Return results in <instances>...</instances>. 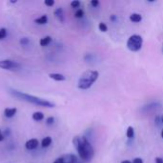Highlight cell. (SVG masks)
Instances as JSON below:
<instances>
[{"mask_svg":"<svg viewBox=\"0 0 163 163\" xmlns=\"http://www.w3.org/2000/svg\"><path fill=\"white\" fill-rule=\"evenodd\" d=\"M17 1H16V0H12V1H11V3H16Z\"/></svg>","mask_w":163,"mask_h":163,"instance_id":"cell-29","label":"cell"},{"mask_svg":"<svg viewBox=\"0 0 163 163\" xmlns=\"http://www.w3.org/2000/svg\"><path fill=\"white\" fill-rule=\"evenodd\" d=\"M162 52H163V49H162Z\"/></svg>","mask_w":163,"mask_h":163,"instance_id":"cell-32","label":"cell"},{"mask_svg":"<svg viewBox=\"0 0 163 163\" xmlns=\"http://www.w3.org/2000/svg\"><path fill=\"white\" fill-rule=\"evenodd\" d=\"M29 43H30V40H29V38H27V37H23V38L20 39V44H21L22 46H27Z\"/></svg>","mask_w":163,"mask_h":163,"instance_id":"cell-20","label":"cell"},{"mask_svg":"<svg viewBox=\"0 0 163 163\" xmlns=\"http://www.w3.org/2000/svg\"><path fill=\"white\" fill-rule=\"evenodd\" d=\"M38 144H39V142H38L37 139H36V138H32V139H30V140H28L26 142L25 147H26L27 150H34V149L37 148Z\"/></svg>","mask_w":163,"mask_h":163,"instance_id":"cell-7","label":"cell"},{"mask_svg":"<svg viewBox=\"0 0 163 163\" xmlns=\"http://www.w3.org/2000/svg\"><path fill=\"white\" fill-rule=\"evenodd\" d=\"M16 112H17L16 108H6L4 110V116L7 118H12L15 116Z\"/></svg>","mask_w":163,"mask_h":163,"instance_id":"cell-8","label":"cell"},{"mask_svg":"<svg viewBox=\"0 0 163 163\" xmlns=\"http://www.w3.org/2000/svg\"><path fill=\"white\" fill-rule=\"evenodd\" d=\"M52 163H83L82 161H80L77 156L72 155V154H66L63 155L61 156H59L58 158H57Z\"/></svg>","mask_w":163,"mask_h":163,"instance_id":"cell-6","label":"cell"},{"mask_svg":"<svg viewBox=\"0 0 163 163\" xmlns=\"http://www.w3.org/2000/svg\"><path fill=\"white\" fill-rule=\"evenodd\" d=\"M143 44V38L138 34L131 35L127 41V48L132 52H137L141 49Z\"/></svg>","mask_w":163,"mask_h":163,"instance_id":"cell-4","label":"cell"},{"mask_svg":"<svg viewBox=\"0 0 163 163\" xmlns=\"http://www.w3.org/2000/svg\"><path fill=\"white\" fill-rule=\"evenodd\" d=\"M161 137H162V138H163V130H162V131H161Z\"/></svg>","mask_w":163,"mask_h":163,"instance_id":"cell-30","label":"cell"},{"mask_svg":"<svg viewBox=\"0 0 163 163\" xmlns=\"http://www.w3.org/2000/svg\"><path fill=\"white\" fill-rule=\"evenodd\" d=\"M0 68L7 71H18L21 69V65L16 61L4 59V60H0Z\"/></svg>","mask_w":163,"mask_h":163,"instance_id":"cell-5","label":"cell"},{"mask_svg":"<svg viewBox=\"0 0 163 163\" xmlns=\"http://www.w3.org/2000/svg\"><path fill=\"white\" fill-rule=\"evenodd\" d=\"M161 122H162V123H163V116H161Z\"/></svg>","mask_w":163,"mask_h":163,"instance_id":"cell-31","label":"cell"},{"mask_svg":"<svg viewBox=\"0 0 163 163\" xmlns=\"http://www.w3.org/2000/svg\"><path fill=\"white\" fill-rule=\"evenodd\" d=\"M44 4L46 6H48V7H52L54 5V1H53V0H45Z\"/></svg>","mask_w":163,"mask_h":163,"instance_id":"cell-22","label":"cell"},{"mask_svg":"<svg viewBox=\"0 0 163 163\" xmlns=\"http://www.w3.org/2000/svg\"><path fill=\"white\" fill-rule=\"evenodd\" d=\"M51 42H52V37L48 35V36H45V37H43V38L40 39L39 44H40V46H42V47H46V46H48Z\"/></svg>","mask_w":163,"mask_h":163,"instance_id":"cell-13","label":"cell"},{"mask_svg":"<svg viewBox=\"0 0 163 163\" xmlns=\"http://www.w3.org/2000/svg\"><path fill=\"white\" fill-rule=\"evenodd\" d=\"M99 72L95 70H88L84 72L78 79L77 87L81 90H88L97 80Z\"/></svg>","mask_w":163,"mask_h":163,"instance_id":"cell-3","label":"cell"},{"mask_svg":"<svg viewBox=\"0 0 163 163\" xmlns=\"http://www.w3.org/2000/svg\"><path fill=\"white\" fill-rule=\"evenodd\" d=\"M121 163H132L131 161H129V160H123Z\"/></svg>","mask_w":163,"mask_h":163,"instance_id":"cell-28","label":"cell"},{"mask_svg":"<svg viewBox=\"0 0 163 163\" xmlns=\"http://www.w3.org/2000/svg\"><path fill=\"white\" fill-rule=\"evenodd\" d=\"M32 119L34 121H41L44 119V115L41 112H35L32 114Z\"/></svg>","mask_w":163,"mask_h":163,"instance_id":"cell-15","label":"cell"},{"mask_svg":"<svg viewBox=\"0 0 163 163\" xmlns=\"http://www.w3.org/2000/svg\"><path fill=\"white\" fill-rule=\"evenodd\" d=\"M71 6H72V8H75V9L76 8H78L80 6V2L77 1V0H75V1H72Z\"/></svg>","mask_w":163,"mask_h":163,"instance_id":"cell-21","label":"cell"},{"mask_svg":"<svg viewBox=\"0 0 163 163\" xmlns=\"http://www.w3.org/2000/svg\"><path fill=\"white\" fill-rule=\"evenodd\" d=\"M83 15H84V12H83V10H81V9L77 10V11L76 12V13H75V16H76L77 18H81V17H83Z\"/></svg>","mask_w":163,"mask_h":163,"instance_id":"cell-19","label":"cell"},{"mask_svg":"<svg viewBox=\"0 0 163 163\" xmlns=\"http://www.w3.org/2000/svg\"><path fill=\"white\" fill-rule=\"evenodd\" d=\"M52 137L51 136H46V137H44L43 139H42V141H41V146L43 147V148H47V147H49L50 145L52 144Z\"/></svg>","mask_w":163,"mask_h":163,"instance_id":"cell-14","label":"cell"},{"mask_svg":"<svg viewBox=\"0 0 163 163\" xmlns=\"http://www.w3.org/2000/svg\"><path fill=\"white\" fill-rule=\"evenodd\" d=\"M4 140V136L1 134V130H0V141H3Z\"/></svg>","mask_w":163,"mask_h":163,"instance_id":"cell-27","label":"cell"},{"mask_svg":"<svg viewBox=\"0 0 163 163\" xmlns=\"http://www.w3.org/2000/svg\"><path fill=\"white\" fill-rule=\"evenodd\" d=\"M7 36V29L6 28H1L0 29V40L4 39Z\"/></svg>","mask_w":163,"mask_h":163,"instance_id":"cell-17","label":"cell"},{"mask_svg":"<svg viewBox=\"0 0 163 163\" xmlns=\"http://www.w3.org/2000/svg\"><path fill=\"white\" fill-rule=\"evenodd\" d=\"M126 136L127 137H129V138H134L135 136V130L132 126H129L128 127V129H127V132H126Z\"/></svg>","mask_w":163,"mask_h":163,"instance_id":"cell-16","label":"cell"},{"mask_svg":"<svg viewBox=\"0 0 163 163\" xmlns=\"http://www.w3.org/2000/svg\"><path fill=\"white\" fill-rule=\"evenodd\" d=\"M9 93L12 96H14V97H16L18 99L26 101V102H29V103H32V104H34V105H37V106H40V107L53 108L54 106H56V105H54V103L50 102V101H48L46 99H43V98L37 97V96H32V95H28L26 93L19 92V91H17V90L11 89Z\"/></svg>","mask_w":163,"mask_h":163,"instance_id":"cell-2","label":"cell"},{"mask_svg":"<svg viewBox=\"0 0 163 163\" xmlns=\"http://www.w3.org/2000/svg\"><path fill=\"white\" fill-rule=\"evenodd\" d=\"M34 22L36 24H38V25H45L47 22H48V16L45 14V15H42L38 18H36V19L34 20Z\"/></svg>","mask_w":163,"mask_h":163,"instance_id":"cell-12","label":"cell"},{"mask_svg":"<svg viewBox=\"0 0 163 163\" xmlns=\"http://www.w3.org/2000/svg\"><path fill=\"white\" fill-rule=\"evenodd\" d=\"M156 163H163V158H161V157H156Z\"/></svg>","mask_w":163,"mask_h":163,"instance_id":"cell-26","label":"cell"},{"mask_svg":"<svg viewBox=\"0 0 163 163\" xmlns=\"http://www.w3.org/2000/svg\"><path fill=\"white\" fill-rule=\"evenodd\" d=\"M50 78L56 80V81H64L66 79V77L61 75V74H56V72H52V74H50L49 75Z\"/></svg>","mask_w":163,"mask_h":163,"instance_id":"cell-9","label":"cell"},{"mask_svg":"<svg viewBox=\"0 0 163 163\" xmlns=\"http://www.w3.org/2000/svg\"><path fill=\"white\" fill-rule=\"evenodd\" d=\"M53 122H54V118H53L52 116L48 117L47 120H46V123H47L48 125H52V124H53Z\"/></svg>","mask_w":163,"mask_h":163,"instance_id":"cell-23","label":"cell"},{"mask_svg":"<svg viewBox=\"0 0 163 163\" xmlns=\"http://www.w3.org/2000/svg\"><path fill=\"white\" fill-rule=\"evenodd\" d=\"M130 20L135 22V23H138L142 20V16H141V14L135 12V13H132L130 15Z\"/></svg>","mask_w":163,"mask_h":163,"instance_id":"cell-11","label":"cell"},{"mask_svg":"<svg viewBox=\"0 0 163 163\" xmlns=\"http://www.w3.org/2000/svg\"><path fill=\"white\" fill-rule=\"evenodd\" d=\"M91 5L96 8V7H97L99 5V1H98V0H92V1H91Z\"/></svg>","mask_w":163,"mask_h":163,"instance_id":"cell-24","label":"cell"},{"mask_svg":"<svg viewBox=\"0 0 163 163\" xmlns=\"http://www.w3.org/2000/svg\"><path fill=\"white\" fill-rule=\"evenodd\" d=\"M54 15H56V17L60 22H64V12L61 8H57L54 11Z\"/></svg>","mask_w":163,"mask_h":163,"instance_id":"cell-10","label":"cell"},{"mask_svg":"<svg viewBox=\"0 0 163 163\" xmlns=\"http://www.w3.org/2000/svg\"><path fill=\"white\" fill-rule=\"evenodd\" d=\"M74 146L77 149L78 156L82 161H90L94 157L95 151L87 137L85 136H75L72 139Z\"/></svg>","mask_w":163,"mask_h":163,"instance_id":"cell-1","label":"cell"},{"mask_svg":"<svg viewBox=\"0 0 163 163\" xmlns=\"http://www.w3.org/2000/svg\"><path fill=\"white\" fill-rule=\"evenodd\" d=\"M132 163H143V160H142L141 158H139V157H136V158H135V159L133 160Z\"/></svg>","mask_w":163,"mask_h":163,"instance_id":"cell-25","label":"cell"},{"mask_svg":"<svg viewBox=\"0 0 163 163\" xmlns=\"http://www.w3.org/2000/svg\"><path fill=\"white\" fill-rule=\"evenodd\" d=\"M98 29H99V31H101V32H105L108 31V27H107V25H106L105 23H103V22L99 23V25H98Z\"/></svg>","mask_w":163,"mask_h":163,"instance_id":"cell-18","label":"cell"}]
</instances>
